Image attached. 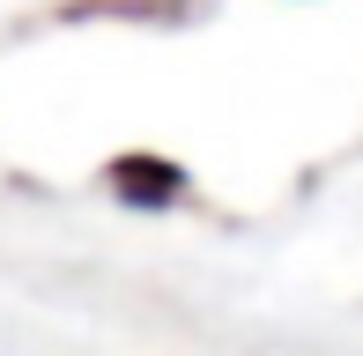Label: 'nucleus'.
Returning <instances> with one entry per match:
<instances>
[{
	"label": "nucleus",
	"mask_w": 363,
	"mask_h": 356,
	"mask_svg": "<svg viewBox=\"0 0 363 356\" xmlns=\"http://www.w3.org/2000/svg\"><path fill=\"white\" fill-rule=\"evenodd\" d=\"M111 186H119V201L163 208V201L186 193V171H178V164H156V156H119V164H111Z\"/></svg>",
	"instance_id": "obj_1"
}]
</instances>
